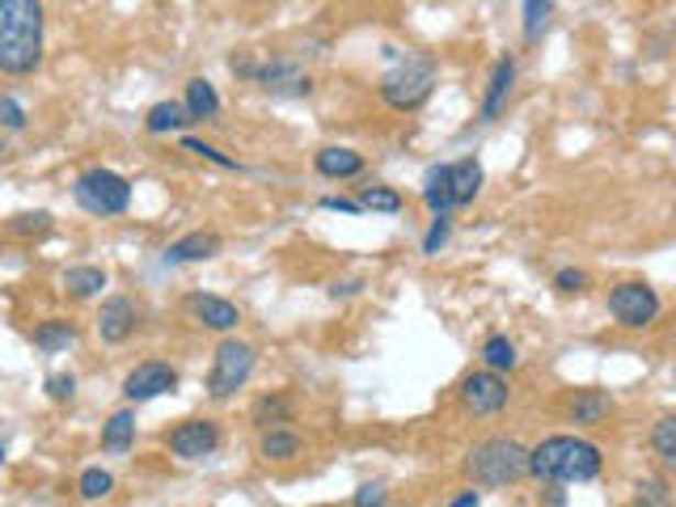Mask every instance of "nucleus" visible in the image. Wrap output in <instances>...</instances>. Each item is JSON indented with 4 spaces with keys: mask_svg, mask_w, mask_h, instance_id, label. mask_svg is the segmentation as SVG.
I'll use <instances>...</instances> for the list:
<instances>
[{
    "mask_svg": "<svg viewBox=\"0 0 676 507\" xmlns=\"http://www.w3.org/2000/svg\"><path fill=\"white\" fill-rule=\"evenodd\" d=\"M43 64V4L4 0L0 4V73L26 77Z\"/></svg>",
    "mask_w": 676,
    "mask_h": 507,
    "instance_id": "1",
    "label": "nucleus"
},
{
    "mask_svg": "<svg viewBox=\"0 0 676 507\" xmlns=\"http://www.w3.org/2000/svg\"><path fill=\"white\" fill-rule=\"evenodd\" d=\"M605 470V456L584 436H550L529 449V474L541 482H592Z\"/></svg>",
    "mask_w": 676,
    "mask_h": 507,
    "instance_id": "2",
    "label": "nucleus"
},
{
    "mask_svg": "<svg viewBox=\"0 0 676 507\" xmlns=\"http://www.w3.org/2000/svg\"><path fill=\"white\" fill-rule=\"evenodd\" d=\"M529 474V449L512 436H487L465 453V478L474 486H512Z\"/></svg>",
    "mask_w": 676,
    "mask_h": 507,
    "instance_id": "3",
    "label": "nucleus"
},
{
    "mask_svg": "<svg viewBox=\"0 0 676 507\" xmlns=\"http://www.w3.org/2000/svg\"><path fill=\"white\" fill-rule=\"evenodd\" d=\"M380 102L389 110H419L428 98H432L435 89V64L432 59H423V55H406L402 64H394L385 77H380Z\"/></svg>",
    "mask_w": 676,
    "mask_h": 507,
    "instance_id": "4",
    "label": "nucleus"
},
{
    "mask_svg": "<svg viewBox=\"0 0 676 507\" xmlns=\"http://www.w3.org/2000/svg\"><path fill=\"white\" fill-rule=\"evenodd\" d=\"M73 199H77L81 212L102 216V220L107 216H123L132 208V183L123 174L107 169V165H89L73 183Z\"/></svg>",
    "mask_w": 676,
    "mask_h": 507,
    "instance_id": "5",
    "label": "nucleus"
},
{
    "mask_svg": "<svg viewBox=\"0 0 676 507\" xmlns=\"http://www.w3.org/2000/svg\"><path fill=\"white\" fill-rule=\"evenodd\" d=\"M254 364H258V351L245 339H220V348L212 351V368H208V398L229 401L237 389H245L254 376Z\"/></svg>",
    "mask_w": 676,
    "mask_h": 507,
    "instance_id": "6",
    "label": "nucleus"
},
{
    "mask_svg": "<svg viewBox=\"0 0 676 507\" xmlns=\"http://www.w3.org/2000/svg\"><path fill=\"white\" fill-rule=\"evenodd\" d=\"M609 313L625 330H647L651 321L660 318V296L643 279H625L609 293Z\"/></svg>",
    "mask_w": 676,
    "mask_h": 507,
    "instance_id": "7",
    "label": "nucleus"
},
{
    "mask_svg": "<svg viewBox=\"0 0 676 507\" xmlns=\"http://www.w3.org/2000/svg\"><path fill=\"white\" fill-rule=\"evenodd\" d=\"M461 406L469 410V415H499L508 401H512V389H508V381L499 373H490V368H478V373H469L465 381H461L457 389Z\"/></svg>",
    "mask_w": 676,
    "mask_h": 507,
    "instance_id": "8",
    "label": "nucleus"
},
{
    "mask_svg": "<svg viewBox=\"0 0 676 507\" xmlns=\"http://www.w3.org/2000/svg\"><path fill=\"white\" fill-rule=\"evenodd\" d=\"M174 389H178V368L165 364V360H144V364H135L132 373L123 376V398L132 401V406L162 398V394H174Z\"/></svg>",
    "mask_w": 676,
    "mask_h": 507,
    "instance_id": "9",
    "label": "nucleus"
},
{
    "mask_svg": "<svg viewBox=\"0 0 676 507\" xmlns=\"http://www.w3.org/2000/svg\"><path fill=\"white\" fill-rule=\"evenodd\" d=\"M165 444L178 461H203V456H212L220 449V428L212 419H187V423H178L165 436Z\"/></svg>",
    "mask_w": 676,
    "mask_h": 507,
    "instance_id": "10",
    "label": "nucleus"
},
{
    "mask_svg": "<svg viewBox=\"0 0 676 507\" xmlns=\"http://www.w3.org/2000/svg\"><path fill=\"white\" fill-rule=\"evenodd\" d=\"M258 85L267 89L270 98H309L313 93V80L309 73L300 68L297 59H284V55H275L267 64H258Z\"/></svg>",
    "mask_w": 676,
    "mask_h": 507,
    "instance_id": "11",
    "label": "nucleus"
},
{
    "mask_svg": "<svg viewBox=\"0 0 676 507\" xmlns=\"http://www.w3.org/2000/svg\"><path fill=\"white\" fill-rule=\"evenodd\" d=\"M93 326H98V339L107 348H119V343H128L135 330H140V305H135L132 296H107Z\"/></svg>",
    "mask_w": 676,
    "mask_h": 507,
    "instance_id": "12",
    "label": "nucleus"
},
{
    "mask_svg": "<svg viewBox=\"0 0 676 507\" xmlns=\"http://www.w3.org/2000/svg\"><path fill=\"white\" fill-rule=\"evenodd\" d=\"M187 313L195 326H203V330H212V334H233V330L242 326V309L217 293H190Z\"/></svg>",
    "mask_w": 676,
    "mask_h": 507,
    "instance_id": "13",
    "label": "nucleus"
},
{
    "mask_svg": "<svg viewBox=\"0 0 676 507\" xmlns=\"http://www.w3.org/2000/svg\"><path fill=\"white\" fill-rule=\"evenodd\" d=\"M512 85H516V59L512 55H499V59H495V68H490L483 107H478V123H495V119H499V110L508 107Z\"/></svg>",
    "mask_w": 676,
    "mask_h": 507,
    "instance_id": "14",
    "label": "nucleus"
},
{
    "mask_svg": "<svg viewBox=\"0 0 676 507\" xmlns=\"http://www.w3.org/2000/svg\"><path fill=\"white\" fill-rule=\"evenodd\" d=\"M220 254V238L217 233H187V238L169 241L165 245V267H182V263H208V258H217Z\"/></svg>",
    "mask_w": 676,
    "mask_h": 507,
    "instance_id": "15",
    "label": "nucleus"
},
{
    "mask_svg": "<svg viewBox=\"0 0 676 507\" xmlns=\"http://www.w3.org/2000/svg\"><path fill=\"white\" fill-rule=\"evenodd\" d=\"M313 169L322 178L343 183V178H359L364 174V157L355 148H347V144H325V148H318V157H313Z\"/></svg>",
    "mask_w": 676,
    "mask_h": 507,
    "instance_id": "16",
    "label": "nucleus"
},
{
    "mask_svg": "<svg viewBox=\"0 0 676 507\" xmlns=\"http://www.w3.org/2000/svg\"><path fill=\"white\" fill-rule=\"evenodd\" d=\"M423 203L432 216H453L457 199H453V165H432L423 174Z\"/></svg>",
    "mask_w": 676,
    "mask_h": 507,
    "instance_id": "17",
    "label": "nucleus"
},
{
    "mask_svg": "<svg viewBox=\"0 0 676 507\" xmlns=\"http://www.w3.org/2000/svg\"><path fill=\"white\" fill-rule=\"evenodd\" d=\"M609 410H613V398L605 389H579L567 401V423H575V428H596V423L609 419Z\"/></svg>",
    "mask_w": 676,
    "mask_h": 507,
    "instance_id": "18",
    "label": "nucleus"
},
{
    "mask_svg": "<svg viewBox=\"0 0 676 507\" xmlns=\"http://www.w3.org/2000/svg\"><path fill=\"white\" fill-rule=\"evenodd\" d=\"M250 419H254V428L275 431V428H284V423H292V419H297V401L288 398L284 389H275V394H263V398L254 401Z\"/></svg>",
    "mask_w": 676,
    "mask_h": 507,
    "instance_id": "19",
    "label": "nucleus"
},
{
    "mask_svg": "<svg viewBox=\"0 0 676 507\" xmlns=\"http://www.w3.org/2000/svg\"><path fill=\"white\" fill-rule=\"evenodd\" d=\"M132 444H135V410L123 406V410H114L107 423H102V453L123 456L132 453Z\"/></svg>",
    "mask_w": 676,
    "mask_h": 507,
    "instance_id": "20",
    "label": "nucleus"
},
{
    "mask_svg": "<svg viewBox=\"0 0 676 507\" xmlns=\"http://www.w3.org/2000/svg\"><path fill=\"white\" fill-rule=\"evenodd\" d=\"M300 453H304V440H300L292 428H275V431H263V436H258V456H263V461L284 465V461H297Z\"/></svg>",
    "mask_w": 676,
    "mask_h": 507,
    "instance_id": "21",
    "label": "nucleus"
},
{
    "mask_svg": "<svg viewBox=\"0 0 676 507\" xmlns=\"http://www.w3.org/2000/svg\"><path fill=\"white\" fill-rule=\"evenodd\" d=\"M77 343V326L68 318H47L34 326V348L43 351V355H59V351H68Z\"/></svg>",
    "mask_w": 676,
    "mask_h": 507,
    "instance_id": "22",
    "label": "nucleus"
},
{
    "mask_svg": "<svg viewBox=\"0 0 676 507\" xmlns=\"http://www.w3.org/2000/svg\"><path fill=\"white\" fill-rule=\"evenodd\" d=\"M187 123H195L190 119L187 102H157V107H148V114H144V132L148 135H169V132H182Z\"/></svg>",
    "mask_w": 676,
    "mask_h": 507,
    "instance_id": "23",
    "label": "nucleus"
},
{
    "mask_svg": "<svg viewBox=\"0 0 676 507\" xmlns=\"http://www.w3.org/2000/svg\"><path fill=\"white\" fill-rule=\"evenodd\" d=\"M187 110H190V119L195 123H208V119H217L220 114V93H217V85L208 77H190L187 80Z\"/></svg>",
    "mask_w": 676,
    "mask_h": 507,
    "instance_id": "24",
    "label": "nucleus"
},
{
    "mask_svg": "<svg viewBox=\"0 0 676 507\" xmlns=\"http://www.w3.org/2000/svg\"><path fill=\"white\" fill-rule=\"evenodd\" d=\"M483 183H487V174H483V165L474 157L453 161V199H457V208L474 203L483 195Z\"/></svg>",
    "mask_w": 676,
    "mask_h": 507,
    "instance_id": "25",
    "label": "nucleus"
},
{
    "mask_svg": "<svg viewBox=\"0 0 676 507\" xmlns=\"http://www.w3.org/2000/svg\"><path fill=\"white\" fill-rule=\"evenodd\" d=\"M64 293L73 296V300H93V296H102V288H107V271L102 267H68L64 271Z\"/></svg>",
    "mask_w": 676,
    "mask_h": 507,
    "instance_id": "26",
    "label": "nucleus"
},
{
    "mask_svg": "<svg viewBox=\"0 0 676 507\" xmlns=\"http://www.w3.org/2000/svg\"><path fill=\"white\" fill-rule=\"evenodd\" d=\"M483 364H487L490 373H512L516 364H520V355H516V343L508 334H490L487 343H483Z\"/></svg>",
    "mask_w": 676,
    "mask_h": 507,
    "instance_id": "27",
    "label": "nucleus"
},
{
    "mask_svg": "<svg viewBox=\"0 0 676 507\" xmlns=\"http://www.w3.org/2000/svg\"><path fill=\"white\" fill-rule=\"evenodd\" d=\"M110 491H114V474H110V470H102V465L81 470V478H77V495H81L85 504H102V499H110Z\"/></svg>",
    "mask_w": 676,
    "mask_h": 507,
    "instance_id": "28",
    "label": "nucleus"
},
{
    "mask_svg": "<svg viewBox=\"0 0 676 507\" xmlns=\"http://www.w3.org/2000/svg\"><path fill=\"white\" fill-rule=\"evenodd\" d=\"M359 208H364V212L398 216L402 212V195L389 187H359Z\"/></svg>",
    "mask_w": 676,
    "mask_h": 507,
    "instance_id": "29",
    "label": "nucleus"
},
{
    "mask_svg": "<svg viewBox=\"0 0 676 507\" xmlns=\"http://www.w3.org/2000/svg\"><path fill=\"white\" fill-rule=\"evenodd\" d=\"M178 144H182V153H190V157H199V161H212L217 169H242V165H237V157L220 153L217 144H208V140H195V135H182Z\"/></svg>",
    "mask_w": 676,
    "mask_h": 507,
    "instance_id": "30",
    "label": "nucleus"
},
{
    "mask_svg": "<svg viewBox=\"0 0 676 507\" xmlns=\"http://www.w3.org/2000/svg\"><path fill=\"white\" fill-rule=\"evenodd\" d=\"M634 504L639 507H673V486L664 478H643L634 486Z\"/></svg>",
    "mask_w": 676,
    "mask_h": 507,
    "instance_id": "31",
    "label": "nucleus"
},
{
    "mask_svg": "<svg viewBox=\"0 0 676 507\" xmlns=\"http://www.w3.org/2000/svg\"><path fill=\"white\" fill-rule=\"evenodd\" d=\"M651 449H655V456L668 465L676 456V415H664L655 428H651Z\"/></svg>",
    "mask_w": 676,
    "mask_h": 507,
    "instance_id": "32",
    "label": "nucleus"
},
{
    "mask_svg": "<svg viewBox=\"0 0 676 507\" xmlns=\"http://www.w3.org/2000/svg\"><path fill=\"white\" fill-rule=\"evenodd\" d=\"M520 13H524V38H529V43H538V34L550 26V13H554V4H550V0H529Z\"/></svg>",
    "mask_w": 676,
    "mask_h": 507,
    "instance_id": "33",
    "label": "nucleus"
},
{
    "mask_svg": "<svg viewBox=\"0 0 676 507\" xmlns=\"http://www.w3.org/2000/svg\"><path fill=\"white\" fill-rule=\"evenodd\" d=\"M52 229V212H18L9 220V233L13 238H38Z\"/></svg>",
    "mask_w": 676,
    "mask_h": 507,
    "instance_id": "34",
    "label": "nucleus"
},
{
    "mask_svg": "<svg viewBox=\"0 0 676 507\" xmlns=\"http://www.w3.org/2000/svg\"><path fill=\"white\" fill-rule=\"evenodd\" d=\"M448 238H453V220H448V216H435L432 229L423 233V254H428V258H435V254L448 245Z\"/></svg>",
    "mask_w": 676,
    "mask_h": 507,
    "instance_id": "35",
    "label": "nucleus"
},
{
    "mask_svg": "<svg viewBox=\"0 0 676 507\" xmlns=\"http://www.w3.org/2000/svg\"><path fill=\"white\" fill-rule=\"evenodd\" d=\"M0 123H4V132H22V128H26V107H22L13 93L0 98Z\"/></svg>",
    "mask_w": 676,
    "mask_h": 507,
    "instance_id": "36",
    "label": "nucleus"
},
{
    "mask_svg": "<svg viewBox=\"0 0 676 507\" xmlns=\"http://www.w3.org/2000/svg\"><path fill=\"white\" fill-rule=\"evenodd\" d=\"M43 385H47V398L52 401H73L77 398V376L73 373H52Z\"/></svg>",
    "mask_w": 676,
    "mask_h": 507,
    "instance_id": "37",
    "label": "nucleus"
},
{
    "mask_svg": "<svg viewBox=\"0 0 676 507\" xmlns=\"http://www.w3.org/2000/svg\"><path fill=\"white\" fill-rule=\"evenodd\" d=\"M352 507H389V491L385 482H364L352 495Z\"/></svg>",
    "mask_w": 676,
    "mask_h": 507,
    "instance_id": "38",
    "label": "nucleus"
},
{
    "mask_svg": "<svg viewBox=\"0 0 676 507\" xmlns=\"http://www.w3.org/2000/svg\"><path fill=\"white\" fill-rule=\"evenodd\" d=\"M554 288H558V293H584V288H588V271L563 267L554 275Z\"/></svg>",
    "mask_w": 676,
    "mask_h": 507,
    "instance_id": "39",
    "label": "nucleus"
},
{
    "mask_svg": "<svg viewBox=\"0 0 676 507\" xmlns=\"http://www.w3.org/2000/svg\"><path fill=\"white\" fill-rule=\"evenodd\" d=\"M318 208H322V212H347V216L364 212V208H359V199H343V195H322V199H318Z\"/></svg>",
    "mask_w": 676,
    "mask_h": 507,
    "instance_id": "40",
    "label": "nucleus"
},
{
    "mask_svg": "<svg viewBox=\"0 0 676 507\" xmlns=\"http://www.w3.org/2000/svg\"><path fill=\"white\" fill-rule=\"evenodd\" d=\"M359 288H364L359 279H343V284H330V296L339 300V296H355V293H359Z\"/></svg>",
    "mask_w": 676,
    "mask_h": 507,
    "instance_id": "41",
    "label": "nucleus"
},
{
    "mask_svg": "<svg viewBox=\"0 0 676 507\" xmlns=\"http://www.w3.org/2000/svg\"><path fill=\"white\" fill-rule=\"evenodd\" d=\"M448 507H483V495H478V491L469 486V491H461V495H457V499H453Z\"/></svg>",
    "mask_w": 676,
    "mask_h": 507,
    "instance_id": "42",
    "label": "nucleus"
},
{
    "mask_svg": "<svg viewBox=\"0 0 676 507\" xmlns=\"http://www.w3.org/2000/svg\"><path fill=\"white\" fill-rule=\"evenodd\" d=\"M668 470H676V456H673V461H668Z\"/></svg>",
    "mask_w": 676,
    "mask_h": 507,
    "instance_id": "43",
    "label": "nucleus"
}]
</instances>
